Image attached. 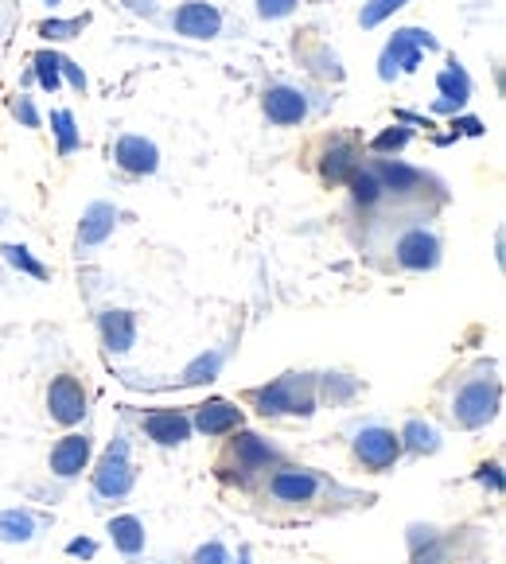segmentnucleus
<instances>
[{
  "instance_id": "obj_1",
  "label": "nucleus",
  "mask_w": 506,
  "mask_h": 564,
  "mask_svg": "<svg viewBox=\"0 0 506 564\" xmlns=\"http://www.w3.org/2000/svg\"><path fill=\"white\" fill-rule=\"evenodd\" d=\"M250 401L261 417H285V413L312 417L316 413V382L308 374H285L269 386L253 389Z\"/></svg>"
},
{
  "instance_id": "obj_2",
  "label": "nucleus",
  "mask_w": 506,
  "mask_h": 564,
  "mask_svg": "<svg viewBox=\"0 0 506 564\" xmlns=\"http://www.w3.org/2000/svg\"><path fill=\"white\" fill-rule=\"evenodd\" d=\"M499 401H503V389L495 378H468L452 397V421L460 428H483L495 421Z\"/></svg>"
},
{
  "instance_id": "obj_3",
  "label": "nucleus",
  "mask_w": 506,
  "mask_h": 564,
  "mask_svg": "<svg viewBox=\"0 0 506 564\" xmlns=\"http://www.w3.org/2000/svg\"><path fill=\"white\" fill-rule=\"evenodd\" d=\"M133 479L137 475H133V463H129V444H125V436H117L98 463V471H94V494L98 498H125L133 491Z\"/></svg>"
},
{
  "instance_id": "obj_4",
  "label": "nucleus",
  "mask_w": 506,
  "mask_h": 564,
  "mask_svg": "<svg viewBox=\"0 0 506 564\" xmlns=\"http://www.w3.org/2000/svg\"><path fill=\"white\" fill-rule=\"evenodd\" d=\"M355 456L370 471H390L401 459L398 432L386 428V424H362L359 432H355Z\"/></svg>"
},
{
  "instance_id": "obj_5",
  "label": "nucleus",
  "mask_w": 506,
  "mask_h": 564,
  "mask_svg": "<svg viewBox=\"0 0 506 564\" xmlns=\"http://www.w3.org/2000/svg\"><path fill=\"white\" fill-rule=\"evenodd\" d=\"M324 491V479L308 467H281L273 479H269V498L273 502H285V506H300V502H312Z\"/></svg>"
},
{
  "instance_id": "obj_6",
  "label": "nucleus",
  "mask_w": 506,
  "mask_h": 564,
  "mask_svg": "<svg viewBox=\"0 0 506 564\" xmlns=\"http://www.w3.org/2000/svg\"><path fill=\"white\" fill-rule=\"evenodd\" d=\"M47 413H51V421L67 424V428L82 421L86 417V389H82V382L71 378V374H59L47 389Z\"/></svg>"
},
{
  "instance_id": "obj_7",
  "label": "nucleus",
  "mask_w": 506,
  "mask_h": 564,
  "mask_svg": "<svg viewBox=\"0 0 506 564\" xmlns=\"http://www.w3.org/2000/svg\"><path fill=\"white\" fill-rule=\"evenodd\" d=\"M172 28L187 39H215L222 32V12L207 0H187V4L176 8Z\"/></svg>"
},
{
  "instance_id": "obj_8",
  "label": "nucleus",
  "mask_w": 506,
  "mask_h": 564,
  "mask_svg": "<svg viewBox=\"0 0 506 564\" xmlns=\"http://www.w3.org/2000/svg\"><path fill=\"white\" fill-rule=\"evenodd\" d=\"M436 261H440V238H436L433 230L417 226V230H409V234L398 242V265L401 269L425 273V269H436Z\"/></svg>"
},
{
  "instance_id": "obj_9",
  "label": "nucleus",
  "mask_w": 506,
  "mask_h": 564,
  "mask_svg": "<svg viewBox=\"0 0 506 564\" xmlns=\"http://www.w3.org/2000/svg\"><path fill=\"white\" fill-rule=\"evenodd\" d=\"M261 109L273 125H300L308 117V94L296 86H269L261 98Z\"/></svg>"
},
{
  "instance_id": "obj_10",
  "label": "nucleus",
  "mask_w": 506,
  "mask_h": 564,
  "mask_svg": "<svg viewBox=\"0 0 506 564\" xmlns=\"http://www.w3.org/2000/svg\"><path fill=\"white\" fill-rule=\"evenodd\" d=\"M113 160H117V168L129 172V176H152V172L160 168V152H156V144L145 141V137H137V133H129V137L117 141Z\"/></svg>"
},
{
  "instance_id": "obj_11",
  "label": "nucleus",
  "mask_w": 506,
  "mask_h": 564,
  "mask_svg": "<svg viewBox=\"0 0 506 564\" xmlns=\"http://www.w3.org/2000/svg\"><path fill=\"white\" fill-rule=\"evenodd\" d=\"M417 63H421V47L413 43L409 28H401V32H394V39L386 43V51L378 59V78L382 82H394L398 71H417Z\"/></svg>"
},
{
  "instance_id": "obj_12",
  "label": "nucleus",
  "mask_w": 506,
  "mask_h": 564,
  "mask_svg": "<svg viewBox=\"0 0 506 564\" xmlns=\"http://www.w3.org/2000/svg\"><path fill=\"white\" fill-rule=\"evenodd\" d=\"M191 428H199L203 436H226V432H238L242 428V409L234 405V401H203L199 409H195V417H191Z\"/></svg>"
},
{
  "instance_id": "obj_13",
  "label": "nucleus",
  "mask_w": 506,
  "mask_h": 564,
  "mask_svg": "<svg viewBox=\"0 0 506 564\" xmlns=\"http://www.w3.org/2000/svg\"><path fill=\"white\" fill-rule=\"evenodd\" d=\"M141 424H145L148 440H156L160 448H180L191 436V417L180 413V409H156Z\"/></svg>"
},
{
  "instance_id": "obj_14",
  "label": "nucleus",
  "mask_w": 506,
  "mask_h": 564,
  "mask_svg": "<svg viewBox=\"0 0 506 564\" xmlns=\"http://www.w3.org/2000/svg\"><path fill=\"white\" fill-rule=\"evenodd\" d=\"M98 331H102V343L113 354H129L137 343V316L125 312V308H109L98 316Z\"/></svg>"
},
{
  "instance_id": "obj_15",
  "label": "nucleus",
  "mask_w": 506,
  "mask_h": 564,
  "mask_svg": "<svg viewBox=\"0 0 506 564\" xmlns=\"http://www.w3.org/2000/svg\"><path fill=\"white\" fill-rule=\"evenodd\" d=\"M86 459H90V436L86 432H71V436H63L51 448V471L59 479H74V475H82Z\"/></svg>"
},
{
  "instance_id": "obj_16",
  "label": "nucleus",
  "mask_w": 506,
  "mask_h": 564,
  "mask_svg": "<svg viewBox=\"0 0 506 564\" xmlns=\"http://www.w3.org/2000/svg\"><path fill=\"white\" fill-rule=\"evenodd\" d=\"M436 86H440V98H436V106L440 113H456V109H464L468 106V98H471V78L468 71L452 59L444 71L436 74Z\"/></svg>"
},
{
  "instance_id": "obj_17",
  "label": "nucleus",
  "mask_w": 506,
  "mask_h": 564,
  "mask_svg": "<svg viewBox=\"0 0 506 564\" xmlns=\"http://www.w3.org/2000/svg\"><path fill=\"white\" fill-rule=\"evenodd\" d=\"M234 459H238V467L253 475V471H265L269 463H277L281 452L269 444V440H261V436H253V432H242L238 428V440H234Z\"/></svg>"
},
{
  "instance_id": "obj_18",
  "label": "nucleus",
  "mask_w": 506,
  "mask_h": 564,
  "mask_svg": "<svg viewBox=\"0 0 506 564\" xmlns=\"http://www.w3.org/2000/svg\"><path fill=\"white\" fill-rule=\"evenodd\" d=\"M113 222H117V211L109 203H90L78 222V246H102L113 234Z\"/></svg>"
},
{
  "instance_id": "obj_19",
  "label": "nucleus",
  "mask_w": 506,
  "mask_h": 564,
  "mask_svg": "<svg viewBox=\"0 0 506 564\" xmlns=\"http://www.w3.org/2000/svg\"><path fill=\"white\" fill-rule=\"evenodd\" d=\"M370 172L382 183V191H394V195H409V191L421 187V172L409 168V164H401V160H378Z\"/></svg>"
},
{
  "instance_id": "obj_20",
  "label": "nucleus",
  "mask_w": 506,
  "mask_h": 564,
  "mask_svg": "<svg viewBox=\"0 0 506 564\" xmlns=\"http://www.w3.org/2000/svg\"><path fill=\"white\" fill-rule=\"evenodd\" d=\"M320 172H324V179H331V183H347V179L359 172V148L351 141H335L324 152Z\"/></svg>"
},
{
  "instance_id": "obj_21",
  "label": "nucleus",
  "mask_w": 506,
  "mask_h": 564,
  "mask_svg": "<svg viewBox=\"0 0 506 564\" xmlns=\"http://www.w3.org/2000/svg\"><path fill=\"white\" fill-rule=\"evenodd\" d=\"M398 440H401V452H413V456H433V452H440V432L429 421H421V417H409L405 428L398 432Z\"/></svg>"
},
{
  "instance_id": "obj_22",
  "label": "nucleus",
  "mask_w": 506,
  "mask_h": 564,
  "mask_svg": "<svg viewBox=\"0 0 506 564\" xmlns=\"http://www.w3.org/2000/svg\"><path fill=\"white\" fill-rule=\"evenodd\" d=\"M47 526L43 518H36L32 510H4L0 514V541H8V545H24V541H32L39 529Z\"/></svg>"
},
{
  "instance_id": "obj_23",
  "label": "nucleus",
  "mask_w": 506,
  "mask_h": 564,
  "mask_svg": "<svg viewBox=\"0 0 506 564\" xmlns=\"http://www.w3.org/2000/svg\"><path fill=\"white\" fill-rule=\"evenodd\" d=\"M109 537H113V545H117L125 557L145 553V526H141V518H133V514L113 518V522H109Z\"/></svg>"
},
{
  "instance_id": "obj_24",
  "label": "nucleus",
  "mask_w": 506,
  "mask_h": 564,
  "mask_svg": "<svg viewBox=\"0 0 506 564\" xmlns=\"http://www.w3.org/2000/svg\"><path fill=\"white\" fill-rule=\"evenodd\" d=\"M222 362H226V354L222 351H211V354H199L187 370H183V382L187 386H199V382H215L218 370H222Z\"/></svg>"
},
{
  "instance_id": "obj_25",
  "label": "nucleus",
  "mask_w": 506,
  "mask_h": 564,
  "mask_svg": "<svg viewBox=\"0 0 506 564\" xmlns=\"http://www.w3.org/2000/svg\"><path fill=\"white\" fill-rule=\"evenodd\" d=\"M347 187H351L355 203H362V207H374V203L382 199V183L374 179V172H370V168H359L355 176L347 179Z\"/></svg>"
},
{
  "instance_id": "obj_26",
  "label": "nucleus",
  "mask_w": 506,
  "mask_h": 564,
  "mask_svg": "<svg viewBox=\"0 0 506 564\" xmlns=\"http://www.w3.org/2000/svg\"><path fill=\"white\" fill-rule=\"evenodd\" d=\"M4 253V261L12 265V269H20V273H28V277H36V281H47V265H39L36 257L28 253V246H16V242H8V246L0 249Z\"/></svg>"
},
{
  "instance_id": "obj_27",
  "label": "nucleus",
  "mask_w": 506,
  "mask_h": 564,
  "mask_svg": "<svg viewBox=\"0 0 506 564\" xmlns=\"http://www.w3.org/2000/svg\"><path fill=\"white\" fill-rule=\"evenodd\" d=\"M39 78V86L47 90V94H55L59 86H63V74H59V55L55 51H39L36 55V71H32Z\"/></svg>"
},
{
  "instance_id": "obj_28",
  "label": "nucleus",
  "mask_w": 506,
  "mask_h": 564,
  "mask_svg": "<svg viewBox=\"0 0 506 564\" xmlns=\"http://www.w3.org/2000/svg\"><path fill=\"white\" fill-rule=\"evenodd\" d=\"M405 4H409V0H366L359 12V24L362 28H378L386 16H394V12L405 8Z\"/></svg>"
},
{
  "instance_id": "obj_29",
  "label": "nucleus",
  "mask_w": 506,
  "mask_h": 564,
  "mask_svg": "<svg viewBox=\"0 0 506 564\" xmlns=\"http://www.w3.org/2000/svg\"><path fill=\"white\" fill-rule=\"evenodd\" d=\"M51 129H55V137H59V152H63V156L78 148V129H74L71 109H55V113H51Z\"/></svg>"
},
{
  "instance_id": "obj_30",
  "label": "nucleus",
  "mask_w": 506,
  "mask_h": 564,
  "mask_svg": "<svg viewBox=\"0 0 506 564\" xmlns=\"http://www.w3.org/2000/svg\"><path fill=\"white\" fill-rule=\"evenodd\" d=\"M82 28H86V16H78V20H47V24H39V36L43 39H74Z\"/></svg>"
},
{
  "instance_id": "obj_31",
  "label": "nucleus",
  "mask_w": 506,
  "mask_h": 564,
  "mask_svg": "<svg viewBox=\"0 0 506 564\" xmlns=\"http://www.w3.org/2000/svg\"><path fill=\"white\" fill-rule=\"evenodd\" d=\"M409 137H413L409 129H401V125H390L386 133H378V137L370 141V148H374V152H401V148L409 144Z\"/></svg>"
},
{
  "instance_id": "obj_32",
  "label": "nucleus",
  "mask_w": 506,
  "mask_h": 564,
  "mask_svg": "<svg viewBox=\"0 0 506 564\" xmlns=\"http://www.w3.org/2000/svg\"><path fill=\"white\" fill-rule=\"evenodd\" d=\"M296 4H300V0H257V12H261L265 20H281V16H289Z\"/></svg>"
},
{
  "instance_id": "obj_33",
  "label": "nucleus",
  "mask_w": 506,
  "mask_h": 564,
  "mask_svg": "<svg viewBox=\"0 0 506 564\" xmlns=\"http://www.w3.org/2000/svg\"><path fill=\"white\" fill-rule=\"evenodd\" d=\"M191 564H230V553L218 545V541H211V545H203V549H195V557H191Z\"/></svg>"
},
{
  "instance_id": "obj_34",
  "label": "nucleus",
  "mask_w": 506,
  "mask_h": 564,
  "mask_svg": "<svg viewBox=\"0 0 506 564\" xmlns=\"http://www.w3.org/2000/svg\"><path fill=\"white\" fill-rule=\"evenodd\" d=\"M475 479H479L483 487H491V494H503V467H499V463H483Z\"/></svg>"
},
{
  "instance_id": "obj_35",
  "label": "nucleus",
  "mask_w": 506,
  "mask_h": 564,
  "mask_svg": "<svg viewBox=\"0 0 506 564\" xmlns=\"http://www.w3.org/2000/svg\"><path fill=\"white\" fill-rule=\"evenodd\" d=\"M59 74L71 82L74 90H86V74H82V67H74L71 59H59Z\"/></svg>"
},
{
  "instance_id": "obj_36",
  "label": "nucleus",
  "mask_w": 506,
  "mask_h": 564,
  "mask_svg": "<svg viewBox=\"0 0 506 564\" xmlns=\"http://www.w3.org/2000/svg\"><path fill=\"white\" fill-rule=\"evenodd\" d=\"M16 117H20L28 129H36L39 113H36V106H32V98H24V94H20V102H16Z\"/></svg>"
},
{
  "instance_id": "obj_37",
  "label": "nucleus",
  "mask_w": 506,
  "mask_h": 564,
  "mask_svg": "<svg viewBox=\"0 0 506 564\" xmlns=\"http://www.w3.org/2000/svg\"><path fill=\"white\" fill-rule=\"evenodd\" d=\"M67 553H71V557H94V553H98V545H94L90 537H74L71 545H67Z\"/></svg>"
},
{
  "instance_id": "obj_38",
  "label": "nucleus",
  "mask_w": 506,
  "mask_h": 564,
  "mask_svg": "<svg viewBox=\"0 0 506 564\" xmlns=\"http://www.w3.org/2000/svg\"><path fill=\"white\" fill-rule=\"evenodd\" d=\"M452 129H460V133H468V137H483V121H479V117H464V121H456Z\"/></svg>"
},
{
  "instance_id": "obj_39",
  "label": "nucleus",
  "mask_w": 506,
  "mask_h": 564,
  "mask_svg": "<svg viewBox=\"0 0 506 564\" xmlns=\"http://www.w3.org/2000/svg\"><path fill=\"white\" fill-rule=\"evenodd\" d=\"M129 8H133V12H141V16H156L152 0H129Z\"/></svg>"
},
{
  "instance_id": "obj_40",
  "label": "nucleus",
  "mask_w": 506,
  "mask_h": 564,
  "mask_svg": "<svg viewBox=\"0 0 506 564\" xmlns=\"http://www.w3.org/2000/svg\"><path fill=\"white\" fill-rule=\"evenodd\" d=\"M238 564H250V557H246V553H242V561H238Z\"/></svg>"
},
{
  "instance_id": "obj_41",
  "label": "nucleus",
  "mask_w": 506,
  "mask_h": 564,
  "mask_svg": "<svg viewBox=\"0 0 506 564\" xmlns=\"http://www.w3.org/2000/svg\"><path fill=\"white\" fill-rule=\"evenodd\" d=\"M47 4H51V8H55V4H63V0H47Z\"/></svg>"
}]
</instances>
